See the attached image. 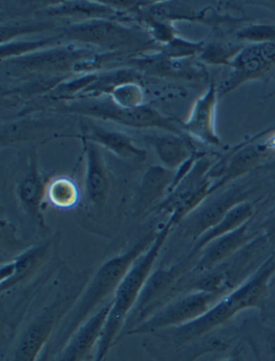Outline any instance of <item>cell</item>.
I'll list each match as a JSON object with an SVG mask.
<instances>
[{"instance_id": "cell-24", "label": "cell", "mask_w": 275, "mask_h": 361, "mask_svg": "<svg viewBox=\"0 0 275 361\" xmlns=\"http://www.w3.org/2000/svg\"><path fill=\"white\" fill-rule=\"evenodd\" d=\"M45 199L53 208L73 210L81 201V190L71 176H59L49 178Z\"/></svg>"}, {"instance_id": "cell-4", "label": "cell", "mask_w": 275, "mask_h": 361, "mask_svg": "<svg viewBox=\"0 0 275 361\" xmlns=\"http://www.w3.org/2000/svg\"><path fill=\"white\" fill-rule=\"evenodd\" d=\"M174 227L166 221L157 231L155 240L147 251L135 260L126 276L118 285L112 298L108 319L102 330V338L96 350L94 361H106V356L124 331L128 316L130 315L141 291L155 269L156 262Z\"/></svg>"}, {"instance_id": "cell-29", "label": "cell", "mask_w": 275, "mask_h": 361, "mask_svg": "<svg viewBox=\"0 0 275 361\" xmlns=\"http://www.w3.org/2000/svg\"><path fill=\"white\" fill-rule=\"evenodd\" d=\"M204 44L203 41L192 42L176 36L166 44L160 45L158 52L169 61H182L195 55L199 56V54L202 52Z\"/></svg>"}, {"instance_id": "cell-23", "label": "cell", "mask_w": 275, "mask_h": 361, "mask_svg": "<svg viewBox=\"0 0 275 361\" xmlns=\"http://www.w3.org/2000/svg\"><path fill=\"white\" fill-rule=\"evenodd\" d=\"M253 215V203L248 200L238 203L237 206L228 211L227 214L216 225L213 226L212 228L205 231L198 239L195 240L192 247L190 248V252L185 259L192 262L194 257H196L202 251L204 246L208 245L210 242L217 239V238L223 237V235H227L231 231H235L236 229L250 221Z\"/></svg>"}, {"instance_id": "cell-17", "label": "cell", "mask_w": 275, "mask_h": 361, "mask_svg": "<svg viewBox=\"0 0 275 361\" xmlns=\"http://www.w3.org/2000/svg\"><path fill=\"white\" fill-rule=\"evenodd\" d=\"M111 300L80 326L79 329L55 356V361H85L92 356L94 350H97L102 338V330L112 303Z\"/></svg>"}, {"instance_id": "cell-8", "label": "cell", "mask_w": 275, "mask_h": 361, "mask_svg": "<svg viewBox=\"0 0 275 361\" xmlns=\"http://www.w3.org/2000/svg\"><path fill=\"white\" fill-rule=\"evenodd\" d=\"M59 36L63 40L95 45L104 50V53L114 54L120 51L145 49L151 44L145 35L109 18L81 20L63 28Z\"/></svg>"}, {"instance_id": "cell-9", "label": "cell", "mask_w": 275, "mask_h": 361, "mask_svg": "<svg viewBox=\"0 0 275 361\" xmlns=\"http://www.w3.org/2000/svg\"><path fill=\"white\" fill-rule=\"evenodd\" d=\"M225 295L205 290L181 293L125 336H149L160 330L185 325L212 309Z\"/></svg>"}, {"instance_id": "cell-27", "label": "cell", "mask_w": 275, "mask_h": 361, "mask_svg": "<svg viewBox=\"0 0 275 361\" xmlns=\"http://www.w3.org/2000/svg\"><path fill=\"white\" fill-rule=\"evenodd\" d=\"M118 106L125 108H138L145 106V92L140 84L135 80H129L116 84L109 90L108 95Z\"/></svg>"}, {"instance_id": "cell-28", "label": "cell", "mask_w": 275, "mask_h": 361, "mask_svg": "<svg viewBox=\"0 0 275 361\" xmlns=\"http://www.w3.org/2000/svg\"><path fill=\"white\" fill-rule=\"evenodd\" d=\"M244 48V45L227 42L205 43L199 59L210 65L231 66L233 59Z\"/></svg>"}, {"instance_id": "cell-16", "label": "cell", "mask_w": 275, "mask_h": 361, "mask_svg": "<svg viewBox=\"0 0 275 361\" xmlns=\"http://www.w3.org/2000/svg\"><path fill=\"white\" fill-rule=\"evenodd\" d=\"M85 153V176H84V195L87 204L95 210L106 207L111 192V178L104 161L102 147L96 143L84 140Z\"/></svg>"}, {"instance_id": "cell-33", "label": "cell", "mask_w": 275, "mask_h": 361, "mask_svg": "<svg viewBox=\"0 0 275 361\" xmlns=\"http://www.w3.org/2000/svg\"><path fill=\"white\" fill-rule=\"evenodd\" d=\"M267 361H275V334L271 332L267 338Z\"/></svg>"}, {"instance_id": "cell-31", "label": "cell", "mask_w": 275, "mask_h": 361, "mask_svg": "<svg viewBox=\"0 0 275 361\" xmlns=\"http://www.w3.org/2000/svg\"><path fill=\"white\" fill-rule=\"evenodd\" d=\"M238 40L254 43L275 42V25L270 24H250L240 28L236 32Z\"/></svg>"}, {"instance_id": "cell-22", "label": "cell", "mask_w": 275, "mask_h": 361, "mask_svg": "<svg viewBox=\"0 0 275 361\" xmlns=\"http://www.w3.org/2000/svg\"><path fill=\"white\" fill-rule=\"evenodd\" d=\"M143 139L154 149L161 166L170 170H178L197 154L188 135L165 131L145 133Z\"/></svg>"}, {"instance_id": "cell-36", "label": "cell", "mask_w": 275, "mask_h": 361, "mask_svg": "<svg viewBox=\"0 0 275 361\" xmlns=\"http://www.w3.org/2000/svg\"><path fill=\"white\" fill-rule=\"evenodd\" d=\"M221 361H244L243 358H242L241 355L238 354V353H235V354L231 355V356L228 357V358L223 359Z\"/></svg>"}, {"instance_id": "cell-6", "label": "cell", "mask_w": 275, "mask_h": 361, "mask_svg": "<svg viewBox=\"0 0 275 361\" xmlns=\"http://www.w3.org/2000/svg\"><path fill=\"white\" fill-rule=\"evenodd\" d=\"M59 235H52L26 247L0 267V291L12 290L30 284L61 267Z\"/></svg>"}, {"instance_id": "cell-35", "label": "cell", "mask_w": 275, "mask_h": 361, "mask_svg": "<svg viewBox=\"0 0 275 361\" xmlns=\"http://www.w3.org/2000/svg\"><path fill=\"white\" fill-rule=\"evenodd\" d=\"M266 231L267 235H270V237H275V216L267 224Z\"/></svg>"}, {"instance_id": "cell-7", "label": "cell", "mask_w": 275, "mask_h": 361, "mask_svg": "<svg viewBox=\"0 0 275 361\" xmlns=\"http://www.w3.org/2000/svg\"><path fill=\"white\" fill-rule=\"evenodd\" d=\"M213 164L207 156H199L192 169L170 190L153 212L167 215L168 223L174 228L178 227L210 196L212 180L208 178V172Z\"/></svg>"}, {"instance_id": "cell-21", "label": "cell", "mask_w": 275, "mask_h": 361, "mask_svg": "<svg viewBox=\"0 0 275 361\" xmlns=\"http://www.w3.org/2000/svg\"><path fill=\"white\" fill-rule=\"evenodd\" d=\"M142 345L155 361H196L204 355L227 350L229 342L214 331L178 346L157 345L149 338L143 340Z\"/></svg>"}, {"instance_id": "cell-11", "label": "cell", "mask_w": 275, "mask_h": 361, "mask_svg": "<svg viewBox=\"0 0 275 361\" xmlns=\"http://www.w3.org/2000/svg\"><path fill=\"white\" fill-rule=\"evenodd\" d=\"M97 54L90 47L59 44L32 54L8 59V67L16 75H68L90 57Z\"/></svg>"}, {"instance_id": "cell-20", "label": "cell", "mask_w": 275, "mask_h": 361, "mask_svg": "<svg viewBox=\"0 0 275 361\" xmlns=\"http://www.w3.org/2000/svg\"><path fill=\"white\" fill-rule=\"evenodd\" d=\"M80 129L82 131V139L96 143L121 161L135 164H142L147 161V151L138 147L133 138L126 133L104 128L86 118L83 122L80 123Z\"/></svg>"}, {"instance_id": "cell-13", "label": "cell", "mask_w": 275, "mask_h": 361, "mask_svg": "<svg viewBox=\"0 0 275 361\" xmlns=\"http://www.w3.org/2000/svg\"><path fill=\"white\" fill-rule=\"evenodd\" d=\"M275 66V42L244 45L231 61V73L217 87L219 97L227 95L246 82L264 77Z\"/></svg>"}, {"instance_id": "cell-3", "label": "cell", "mask_w": 275, "mask_h": 361, "mask_svg": "<svg viewBox=\"0 0 275 361\" xmlns=\"http://www.w3.org/2000/svg\"><path fill=\"white\" fill-rule=\"evenodd\" d=\"M275 274V256L269 257L253 276L225 296L199 319L149 334L152 343L161 346H178L212 334L233 316L250 307H259L267 296L269 282Z\"/></svg>"}, {"instance_id": "cell-30", "label": "cell", "mask_w": 275, "mask_h": 361, "mask_svg": "<svg viewBox=\"0 0 275 361\" xmlns=\"http://www.w3.org/2000/svg\"><path fill=\"white\" fill-rule=\"evenodd\" d=\"M99 75L97 73H85L79 78L66 79L57 85L50 93V96L55 99L69 100L75 97V95L84 94L86 90L97 81Z\"/></svg>"}, {"instance_id": "cell-19", "label": "cell", "mask_w": 275, "mask_h": 361, "mask_svg": "<svg viewBox=\"0 0 275 361\" xmlns=\"http://www.w3.org/2000/svg\"><path fill=\"white\" fill-rule=\"evenodd\" d=\"M176 170L164 166H149L138 184L133 197V215L135 217L153 212L154 209L167 197L176 180Z\"/></svg>"}, {"instance_id": "cell-34", "label": "cell", "mask_w": 275, "mask_h": 361, "mask_svg": "<svg viewBox=\"0 0 275 361\" xmlns=\"http://www.w3.org/2000/svg\"><path fill=\"white\" fill-rule=\"evenodd\" d=\"M37 361H55V355L53 354L52 350H51L50 343L47 345Z\"/></svg>"}, {"instance_id": "cell-32", "label": "cell", "mask_w": 275, "mask_h": 361, "mask_svg": "<svg viewBox=\"0 0 275 361\" xmlns=\"http://www.w3.org/2000/svg\"><path fill=\"white\" fill-rule=\"evenodd\" d=\"M53 28L52 22L30 23L25 25H3L1 27V43L9 42L14 38L30 32H39Z\"/></svg>"}, {"instance_id": "cell-26", "label": "cell", "mask_w": 275, "mask_h": 361, "mask_svg": "<svg viewBox=\"0 0 275 361\" xmlns=\"http://www.w3.org/2000/svg\"><path fill=\"white\" fill-rule=\"evenodd\" d=\"M63 40L61 36L48 37V38L37 39V40L28 41H9L1 43V59L3 61L8 59H18L32 54L38 51L55 47L59 44V41Z\"/></svg>"}, {"instance_id": "cell-10", "label": "cell", "mask_w": 275, "mask_h": 361, "mask_svg": "<svg viewBox=\"0 0 275 361\" xmlns=\"http://www.w3.org/2000/svg\"><path fill=\"white\" fill-rule=\"evenodd\" d=\"M188 264L190 262L184 259L171 266L159 267L152 272L128 316L124 336L176 297L178 284L190 270Z\"/></svg>"}, {"instance_id": "cell-12", "label": "cell", "mask_w": 275, "mask_h": 361, "mask_svg": "<svg viewBox=\"0 0 275 361\" xmlns=\"http://www.w3.org/2000/svg\"><path fill=\"white\" fill-rule=\"evenodd\" d=\"M49 178L39 167L36 152L28 154L25 166L18 174L13 185V195L18 209L36 228L48 229L43 216V206L47 202L45 190Z\"/></svg>"}, {"instance_id": "cell-5", "label": "cell", "mask_w": 275, "mask_h": 361, "mask_svg": "<svg viewBox=\"0 0 275 361\" xmlns=\"http://www.w3.org/2000/svg\"><path fill=\"white\" fill-rule=\"evenodd\" d=\"M66 112L77 113L86 118H98L137 129H163L169 133L188 135L173 118L164 116L152 106L125 108L118 106L109 96L81 98L63 106Z\"/></svg>"}, {"instance_id": "cell-1", "label": "cell", "mask_w": 275, "mask_h": 361, "mask_svg": "<svg viewBox=\"0 0 275 361\" xmlns=\"http://www.w3.org/2000/svg\"><path fill=\"white\" fill-rule=\"evenodd\" d=\"M92 269L73 271L61 264L54 278L41 291L35 314L18 338L9 361H37L59 325L79 299L93 274Z\"/></svg>"}, {"instance_id": "cell-2", "label": "cell", "mask_w": 275, "mask_h": 361, "mask_svg": "<svg viewBox=\"0 0 275 361\" xmlns=\"http://www.w3.org/2000/svg\"><path fill=\"white\" fill-rule=\"evenodd\" d=\"M157 231H149L130 247L102 262L90 276L73 309L67 314L50 341L55 356L90 316L111 300L135 260L147 251Z\"/></svg>"}, {"instance_id": "cell-18", "label": "cell", "mask_w": 275, "mask_h": 361, "mask_svg": "<svg viewBox=\"0 0 275 361\" xmlns=\"http://www.w3.org/2000/svg\"><path fill=\"white\" fill-rule=\"evenodd\" d=\"M253 238L254 233H250V221H248L235 231L213 240L202 248L198 254V259L190 266L186 274L198 276L227 262L243 250Z\"/></svg>"}, {"instance_id": "cell-25", "label": "cell", "mask_w": 275, "mask_h": 361, "mask_svg": "<svg viewBox=\"0 0 275 361\" xmlns=\"http://www.w3.org/2000/svg\"><path fill=\"white\" fill-rule=\"evenodd\" d=\"M45 13L49 16H73L84 18L85 20L93 18H109L114 16L116 9L109 4L90 3V1H65L56 3L45 8Z\"/></svg>"}, {"instance_id": "cell-14", "label": "cell", "mask_w": 275, "mask_h": 361, "mask_svg": "<svg viewBox=\"0 0 275 361\" xmlns=\"http://www.w3.org/2000/svg\"><path fill=\"white\" fill-rule=\"evenodd\" d=\"M245 197L246 192L241 188H229L225 192L211 195L181 223L184 235L192 238L194 241L198 239L202 233L216 225L228 211L237 206L238 203L245 201Z\"/></svg>"}, {"instance_id": "cell-15", "label": "cell", "mask_w": 275, "mask_h": 361, "mask_svg": "<svg viewBox=\"0 0 275 361\" xmlns=\"http://www.w3.org/2000/svg\"><path fill=\"white\" fill-rule=\"evenodd\" d=\"M217 100V87L214 83H211L204 94L195 102L188 120L181 124L188 137L212 147L221 145L216 131Z\"/></svg>"}]
</instances>
